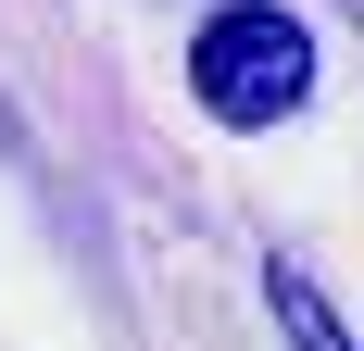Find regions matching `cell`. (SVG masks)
<instances>
[{"label": "cell", "mask_w": 364, "mask_h": 351, "mask_svg": "<svg viewBox=\"0 0 364 351\" xmlns=\"http://www.w3.org/2000/svg\"><path fill=\"white\" fill-rule=\"evenodd\" d=\"M264 301H277V326H289V351H352V339H339V301H327L314 276H301L289 251L264 264Z\"/></svg>", "instance_id": "obj_2"}, {"label": "cell", "mask_w": 364, "mask_h": 351, "mask_svg": "<svg viewBox=\"0 0 364 351\" xmlns=\"http://www.w3.org/2000/svg\"><path fill=\"white\" fill-rule=\"evenodd\" d=\"M188 88L214 126H289L314 101V26L289 0H214L188 38Z\"/></svg>", "instance_id": "obj_1"}]
</instances>
